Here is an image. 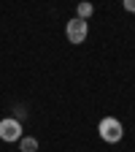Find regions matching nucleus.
Here are the masks:
<instances>
[{
	"mask_svg": "<svg viewBox=\"0 0 135 152\" xmlns=\"http://www.w3.org/2000/svg\"><path fill=\"white\" fill-rule=\"evenodd\" d=\"M19 152H38V139L22 136V139H19Z\"/></svg>",
	"mask_w": 135,
	"mask_h": 152,
	"instance_id": "nucleus-5",
	"label": "nucleus"
},
{
	"mask_svg": "<svg viewBox=\"0 0 135 152\" xmlns=\"http://www.w3.org/2000/svg\"><path fill=\"white\" fill-rule=\"evenodd\" d=\"M97 136L105 141V144H119L124 139V125L116 120V117H103L97 122Z\"/></svg>",
	"mask_w": 135,
	"mask_h": 152,
	"instance_id": "nucleus-1",
	"label": "nucleus"
},
{
	"mask_svg": "<svg viewBox=\"0 0 135 152\" xmlns=\"http://www.w3.org/2000/svg\"><path fill=\"white\" fill-rule=\"evenodd\" d=\"M65 35H68V41L70 44H84L87 41V35H89V22H84V19H70L68 27H65Z\"/></svg>",
	"mask_w": 135,
	"mask_h": 152,
	"instance_id": "nucleus-2",
	"label": "nucleus"
},
{
	"mask_svg": "<svg viewBox=\"0 0 135 152\" xmlns=\"http://www.w3.org/2000/svg\"><path fill=\"white\" fill-rule=\"evenodd\" d=\"M122 6H124V11H130V14H135V0H124V3H122Z\"/></svg>",
	"mask_w": 135,
	"mask_h": 152,
	"instance_id": "nucleus-6",
	"label": "nucleus"
},
{
	"mask_svg": "<svg viewBox=\"0 0 135 152\" xmlns=\"http://www.w3.org/2000/svg\"><path fill=\"white\" fill-rule=\"evenodd\" d=\"M0 139L3 141H19L22 139V122H19L16 117L0 120Z\"/></svg>",
	"mask_w": 135,
	"mask_h": 152,
	"instance_id": "nucleus-3",
	"label": "nucleus"
},
{
	"mask_svg": "<svg viewBox=\"0 0 135 152\" xmlns=\"http://www.w3.org/2000/svg\"><path fill=\"white\" fill-rule=\"evenodd\" d=\"M92 14H95V6H92V3H87V0L76 6V19H84V22H87Z\"/></svg>",
	"mask_w": 135,
	"mask_h": 152,
	"instance_id": "nucleus-4",
	"label": "nucleus"
}]
</instances>
